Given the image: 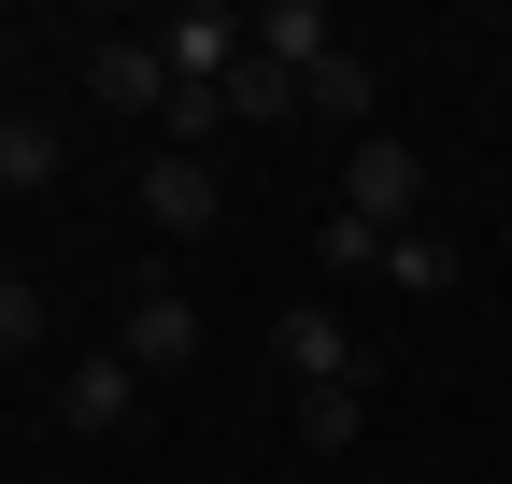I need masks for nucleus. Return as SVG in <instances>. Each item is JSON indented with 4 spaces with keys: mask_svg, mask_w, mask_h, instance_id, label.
Returning a JSON list of instances; mask_svg holds the SVG:
<instances>
[{
    "mask_svg": "<svg viewBox=\"0 0 512 484\" xmlns=\"http://www.w3.org/2000/svg\"><path fill=\"white\" fill-rule=\"evenodd\" d=\"M342 214H370L384 242H399V228H427V157H413L399 129H370V143H342Z\"/></svg>",
    "mask_w": 512,
    "mask_h": 484,
    "instance_id": "nucleus-1",
    "label": "nucleus"
},
{
    "mask_svg": "<svg viewBox=\"0 0 512 484\" xmlns=\"http://www.w3.org/2000/svg\"><path fill=\"white\" fill-rule=\"evenodd\" d=\"M157 57H171V100H214L242 57H256V15H228V0H185V15L157 29Z\"/></svg>",
    "mask_w": 512,
    "mask_h": 484,
    "instance_id": "nucleus-2",
    "label": "nucleus"
},
{
    "mask_svg": "<svg viewBox=\"0 0 512 484\" xmlns=\"http://www.w3.org/2000/svg\"><path fill=\"white\" fill-rule=\"evenodd\" d=\"M271 356H285V385H370V356H356V328L328 314V299H285V314H271Z\"/></svg>",
    "mask_w": 512,
    "mask_h": 484,
    "instance_id": "nucleus-3",
    "label": "nucleus"
},
{
    "mask_svg": "<svg viewBox=\"0 0 512 484\" xmlns=\"http://www.w3.org/2000/svg\"><path fill=\"white\" fill-rule=\"evenodd\" d=\"M128 371H143V385H171V371H200V299H185V285H143V299H128Z\"/></svg>",
    "mask_w": 512,
    "mask_h": 484,
    "instance_id": "nucleus-4",
    "label": "nucleus"
},
{
    "mask_svg": "<svg viewBox=\"0 0 512 484\" xmlns=\"http://www.w3.org/2000/svg\"><path fill=\"white\" fill-rule=\"evenodd\" d=\"M86 100H100V114H157V129H171V57H157V29L86 43Z\"/></svg>",
    "mask_w": 512,
    "mask_h": 484,
    "instance_id": "nucleus-5",
    "label": "nucleus"
},
{
    "mask_svg": "<svg viewBox=\"0 0 512 484\" xmlns=\"http://www.w3.org/2000/svg\"><path fill=\"white\" fill-rule=\"evenodd\" d=\"M228 214V186H214V157H185V143H157L143 157V228H171V242H200Z\"/></svg>",
    "mask_w": 512,
    "mask_h": 484,
    "instance_id": "nucleus-6",
    "label": "nucleus"
},
{
    "mask_svg": "<svg viewBox=\"0 0 512 484\" xmlns=\"http://www.w3.org/2000/svg\"><path fill=\"white\" fill-rule=\"evenodd\" d=\"M57 413H72V442H114L128 413H143V371H128V356H86V371L57 385Z\"/></svg>",
    "mask_w": 512,
    "mask_h": 484,
    "instance_id": "nucleus-7",
    "label": "nucleus"
},
{
    "mask_svg": "<svg viewBox=\"0 0 512 484\" xmlns=\"http://www.w3.org/2000/svg\"><path fill=\"white\" fill-rule=\"evenodd\" d=\"M370 100H384V72H370L356 43H342V57H313V72H299V114H328V129H356V143H370Z\"/></svg>",
    "mask_w": 512,
    "mask_h": 484,
    "instance_id": "nucleus-8",
    "label": "nucleus"
},
{
    "mask_svg": "<svg viewBox=\"0 0 512 484\" xmlns=\"http://www.w3.org/2000/svg\"><path fill=\"white\" fill-rule=\"evenodd\" d=\"M256 57H271V72H313V57H342V29L313 15V0H271V15H256Z\"/></svg>",
    "mask_w": 512,
    "mask_h": 484,
    "instance_id": "nucleus-9",
    "label": "nucleus"
},
{
    "mask_svg": "<svg viewBox=\"0 0 512 484\" xmlns=\"http://www.w3.org/2000/svg\"><path fill=\"white\" fill-rule=\"evenodd\" d=\"M214 114H228V129H271V114H299V72H271V57H242V72L214 86Z\"/></svg>",
    "mask_w": 512,
    "mask_h": 484,
    "instance_id": "nucleus-10",
    "label": "nucleus"
},
{
    "mask_svg": "<svg viewBox=\"0 0 512 484\" xmlns=\"http://www.w3.org/2000/svg\"><path fill=\"white\" fill-rule=\"evenodd\" d=\"M356 428H370L356 385H299V442H313V456H356Z\"/></svg>",
    "mask_w": 512,
    "mask_h": 484,
    "instance_id": "nucleus-11",
    "label": "nucleus"
},
{
    "mask_svg": "<svg viewBox=\"0 0 512 484\" xmlns=\"http://www.w3.org/2000/svg\"><path fill=\"white\" fill-rule=\"evenodd\" d=\"M15 186H57V129L43 114H0V200Z\"/></svg>",
    "mask_w": 512,
    "mask_h": 484,
    "instance_id": "nucleus-12",
    "label": "nucleus"
},
{
    "mask_svg": "<svg viewBox=\"0 0 512 484\" xmlns=\"http://www.w3.org/2000/svg\"><path fill=\"white\" fill-rule=\"evenodd\" d=\"M384 285L441 299V285H456V242H441V228H399V242H384Z\"/></svg>",
    "mask_w": 512,
    "mask_h": 484,
    "instance_id": "nucleus-13",
    "label": "nucleus"
},
{
    "mask_svg": "<svg viewBox=\"0 0 512 484\" xmlns=\"http://www.w3.org/2000/svg\"><path fill=\"white\" fill-rule=\"evenodd\" d=\"M29 342H43V285H29V271H0V371H15Z\"/></svg>",
    "mask_w": 512,
    "mask_h": 484,
    "instance_id": "nucleus-14",
    "label": "nucleus"
},
{
    "mask_svg": "<svg viewBox=\"0 0 512 484\" xmlns=\"http://www.w3.org/2000/svg\"><path fill=\"white\" fill-rule=\"evenodd\" d=\"M313 257H328V271H384V228H370V214H328V228H313Z\"/></svg>",
    "mask_w": 512,
    "mask_h": 484,
    "instance_id": "nucleus-15",
    "label": "nucleus"
}]
</instances>
